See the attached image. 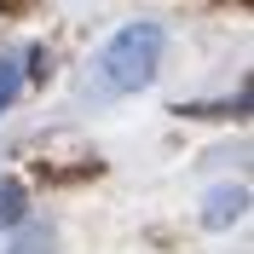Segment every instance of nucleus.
Listing matches in <instances>:
<instances>
[{"label":"nucleus","instance_id":"nucleus-4","mask_svg":"<svg viewBox=\"0 0 254 254\" xmlns=\"http://www.w3.org/2000/svg\"><path fill=\"white\" fill-rule=\"evenodd\" d=\"M17 87H23V64H17V52H0V110H12Z\"/></svg>","mask_w":254,"mask_h":254},{"label":"nucleus","instance_id":"nucleus-2","mask_svg":"<svg viewBox=\"0 0 254 254\" xmlns=\"http://www.w3.org/2000/svg\"><path fill=\"white\" fill-rule=\"evenodd\" d=\"M243 214H249V185H243V179L208 190V202H202V225H208V231H225V225L243 220Z\"/></svg>","mask_w":254,"mask_h":254},{"label":"nucleus","instance_id":"nucleus-5","mask_svg":"<svg viewBox=\"0 0 254 254\" xmlns=\"http://www.w3.org/2000/svg\"><path fill=\"white\" fill-rule=\"evenodd\" d=\"M23 208H29L23 185H17V179H0V225H17V220H23Z\"/></svg>","mask_w":254,"mask_h":254},{"label":"nucleus","instance_id":"nucleus-3","mask_svg":"<svg viewBox=\"0 0 254 254\" xmlns=\"http://www.w3.org/2000/svg\"><path fill=\"white\" fill-rule=\"evenodd\" d=\"M6 254H52V225H23Z\"/></svg>","mask_w":254,"mask_h":254},{"label":"nucleus","instance_id":"nucleus-1","mask_svg":"<svg viewBox=\"0 0 254 254\" xmlns=\"http://www.w3.org/2000/svg\"><path fill=\"white\" fill-rule=\"evenodd\" d=\"M162 69V23H127L104 41V52L93 58L87 81H81V98H122L150 87Z\"/></svg>","mask_w":254,"mask_h":254}]
</instances>
